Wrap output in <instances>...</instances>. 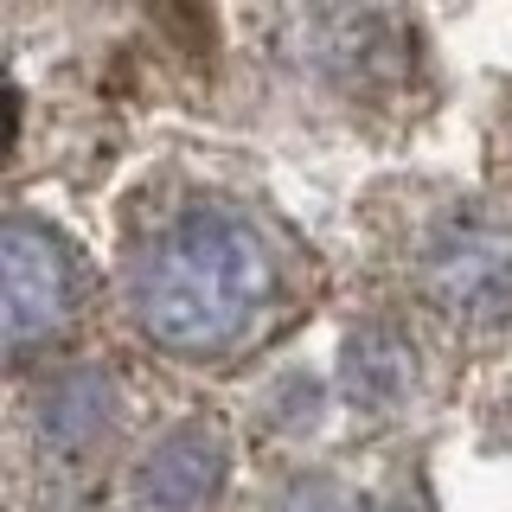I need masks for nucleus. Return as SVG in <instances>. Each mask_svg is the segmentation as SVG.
<instances>
[{
    "mask_svg": "<svg viewBox=\"0 0 512 512\" xmlns=\"http://www.w3.org/2000/svg\"><path fill=\"white\" fill-rule=\"evenodd\" d=\"M77 314V256L39 218L7 224V346L26 359L39 333H64Z\"/></svg>",
    "mask_w": 512,
    "mask_h": 512,
    "instance_id": "nucleus-2",
    "label": "nucleus"
},
{
    "mask_svg": "<svg viewBox=\"0 0 512 512\" xmlns=\"http://www.w3.org/2000/svg\"><path fill=\"white\" fill-rule=\"evenodd\" d=\"M288 256L244 205L192 199L128 256V314L180 359H224L282 320Z\"/></svg>",
    "mask_w": 512,
    "mask_h": 512,
    "instance_id": "nucleus-1",
    "label": "nucleus"
},
{
    "mask_svg": "<svg viewBox=\"0 0 512 512\" xmlns=\"http://www.w3.org/2000/svg\"><path fill=\"white\" fill-rule=\"evenodd\" d=\"M103 416H109V384L96 372H64L45 397V429L58 442H90L103 429Z\"/></svg>",
    "mask_w": 512,
    "mask_h": 512,
    "instance_id": "nucleus-5",
    "label": "nucleus"
},
{
    "mask_svg": "<svg viewBox=\"0 0 512 512\" xmlns=\"http://www.w3.org/2000/svg\"><path fill=\"white\" fill-rule=\"evenodd\" d=\"M212 474H218V442L186 423V429H173V436L154 448L148 474H141V493L160 500V506H192L205 487H212Z\"/></svg>",
    "mask_w": 512,
    "mask_h": 512,
    "instance_id": "nucleus-4",
    "label": "nucleus"
},
{
    "mask_svg": "<svg viewBox=\"0 0 512 512\" xmlns=\"http://www.w3.org/2000/svg\"><path fill=\"white\" fill-rule=\"evenodd\" d=\"M448 301L468 308H506L512 301V237L493 224H461V237L436 256Z\"/></svg>",
    "mask_w": 512,
    "mask_h": 512,
    "instance_id": "nucleus-3",
    "label": "nucleus"
}]
</instances>
